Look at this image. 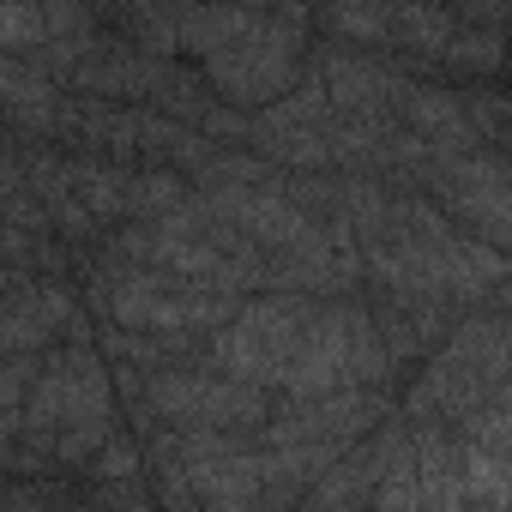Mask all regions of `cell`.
<instances>
[{
  "label": "cell",
  "instance_id": "1",
  "mask_svg": "<svg viewBox=\"0 0 512 512\" xmlns=\"http://www.w3.org/2000/svg\"><path fill=\"white\" fill-rule=\"evenodd\" d=\"M506 398V320L488 308L476 320H452V332L428 350L422 380L404 392V416L428 428H464L476 410Z\"/></svg>",
  "mask_w": 512,
  "mask_h": 512
},
{
  "label": "cell",
  "instance_id": "2",
  "mask_svg": "<svg viewBox=\"0 0 512 512\" xmlns=\"http://www.w3.org/2000/svg\"><path fill=\"white\" fill-rule=\"evenodd\" d=\"M302 61H308V7L302 0H272L229 49L199 61V79L223 109L253 115L302 79Z\"/></svg>",
  "mask_w": 512,
  "mask_h": 512
},
{
  "label": "cell",
  "instance_id": "3",
  "mask_svg": "<svg viewBox=\"0 0 512 512\" xmlns=\"http://www.w3.org/2000/svg\"><path fill=\"white\" fill-rule=\"evenodd\" d=\"M133 398H139L145 422H157V428H241V434H253L272 410L266 386H253V380H241L217 362L199 368L187 356L133 380Z\"/></svg>",
  "mask_w": 512,
  "mask_h": 512
},
{
  "label": "cell",
  "instance_id": "4",
  "mask_svg": "<svg viewBox=\"0 0 512 512\" xmlns=\"http://www.w3.org/2000/svg\"><path fill=\"white\" fill-rule=\"evenodd\" d=\"M416 187L434 193V205L476 241L488 247H506V223H512V205H506V163L482 145H434Z\"/></svg>",
  "mask_w": 512,
  "mask_h": 512
},
{
  "label": "cell",
  "instance_id": "5",
  "mask_svg": "<svg viewBox=\"0 0 512 512\" xmlns=\"http://www.w3.org/2000/svg\"><path fill=\"white\" fill-rule=\"evenodd\" d=\"M314 79H320V91H326V103H332V115H356V121H386L392 109H398V97H404V73L398 67H386L374 49H326L320 61H314Z\"/></svg>",
  "mask_w": 512,
  "mask_h": 512
},
{
  "label": "cell",
  "instance_id": "6",
  "mask_svg": "<svg viewBox=\"0 0 512 512\" xmlns=\"http://www.w3.org/2000/svg\"><path fill=\"white\" fill-rule=\"evenodd\" d=\"M61 79L85 97H103V103H151V91L163 79V61L133 49V43H103L97 37Z\"/></svg>",
  "mask_w": 512,
  "mask_h": 512
},
{
  "label": "cell",
  "instance_id": "7",
  "mask_svg": "<svg viewBox=\"0 0 512 512\" xmlns=\"http://www.w3.org/2000/svg\"><path fill=\"white\" fill-rule=\"evenodd\" d=\"M260 13H266L260 0H181V13H175V55L205 61V55L229 49Z\"/></svg>",
  "mask_w": 512,
  "mask_h": 512
},
{
  "label": "cell",
  "instance_id": "8",
  "mask_svg": "<svg viewBox=\"0 0 512 512\" xmlns=\"http://www.w3.org/2000/svg\"><path fill=\"white\" fill-rule=\"evenodd\" d=\"M61 109L67 97L43 67H31L25 55H0V115H13L25 133H55Z\"/></svg>",
  "mask_w": 512,
  "mask_h": 512
},
{
  "label": "cell",
  "instance_id": "9",
  "mask_svg": "<svg viewBox=\"0 0 512 512\" xmlns=\"http://www.w3.org/2000/svg\"><path fill=\"white\" fill-rule=\"evenodd\" d=\"M392 121L410 127V133L428 139V145H476L470 115H464V97H458V91H440V85H404Z\"/></svg>",
  "mask_w": 512,
  "mask_h": 512
},
{
  "label": "cell",
  "instance_id": "10",
  "mask_svg": "<svg viewBox=\"0 0 512 512\" xmlns=\"http://www.w3.org/2000/svg\"><path fill=\"white\" fill-rule=\"evenodd\" d=\"M326 25L350 49H386L392 31V0H326Z\"/></svg>",
  "mask_w": 512,
  "mask_h": 512
},
{
  "label": "cell",
  "instance_id": "11",
  "mask_svg": "<svg viewBox=\"0 0 512 512\" xmlns=\"http://www.w3.org/2000/svg\"><path fill=\"white\" fill-rule=\"evenodd\" d=\"M440 61L458 67L464 79H470V73L494 79V67H500V25H470V19H458V31H452V43H446Z\"/></svg>",
  "mask_w": 512,
  "mask_h": 512
},
{
  "label": "cell",
  "instance_id": "12",
  "mask_svg": "<svg viewBox=\"0 0 512 512\" xmlns=\"http://www.w3.org/2000/svg\"><path fill=\"white\" fill-rule=\"evenodd\" d=\"M187 199V181L181 169H145V175H127V223H145V217H163L169 205Z\"/></svg>",
  "mask_w": 512,
  "mask_h": 512
},
{
  "label": "cell",
  "instance_id": "13",
  "mask_svg": "<svg viewBox=\"0 0 512 512\" xmlns=\"http://www.w3.org/2000/svg\"><path fill=\"white\" fill-rule=\"evenodd\" d=\"M49 43L43 0H0V55H37Z\"/></svg>",
  "mask_w": 512,
  "mask_h": 512
},
{
  "label": "cell",
  "instance_id": "14",
  "mask_svg": "<svg viewBox=\"0 0 512 512\" xmlns=\"http://www.w3.org/2000/svg\"><path fill=\"white\" fill-rule=\"evenodd\" d=\"M43 25H49V43H91L97 37L91 0H43Z\"/></svg>",
  "mask_w": 512,
  "mask_h": 512
},
{
  "label": "cell",
  "instance_id": "15",
  "mask_svg": "<svg viewBox=\"0 0 512 512\" xmlns=\"http://www.w3.org/2000/svg\"><path fill=\"white\" fill-rule=\"evenodd\" d=\"M37 368H43V350H0V410L25 404Z\"/></svg>",
  "mask_w": 512,
  "mask_h": 512
},
{
  "label": "cell",
  "instance_id": "16",
  "mask_svg": "<svg viewBox=\"0 0 512 512\" xmlns=\"http://www.w3.org/2000/svg\"><path fill=\"white\" fill-rule=\"evenodd\" d=\"M85 470H97V476H115V482H127V476H139V470H145V452H139L133 440H121V428H115V434H109V440H103V446H97V452L85 458Z\"/></svg>",
  "mask_w": 512,
  "mask_h": 512
},
{
  "label": "cell",
  "instance_id": "17",
  "mask_svg": "<svg viewBox=\"0 0 512 512\" xmlns=\"http://www.w3.org/2000/svg\"><path fill=\"white\" fill-rule=\"evenodd\" d=\"M13 193H19V163H13L7 151H0V211L13 205Z\"/></svg>",
  "mask_w": 512,
  "mask_h": 512
},
{
  "label": "cell",
  "instance_id": "18",
  "mask_svg": "<svg viewBox=\"0 0 512 512\" xmlns=\"http://www.w3.org/2000/svg\"><path fill=\"white\" fill-rule=\"evenodd\" d=\"M260 7H272V0H260Z\"/></svg>",
  "mask_w": 512,
  "mask_h": 512
}]
</instances>
